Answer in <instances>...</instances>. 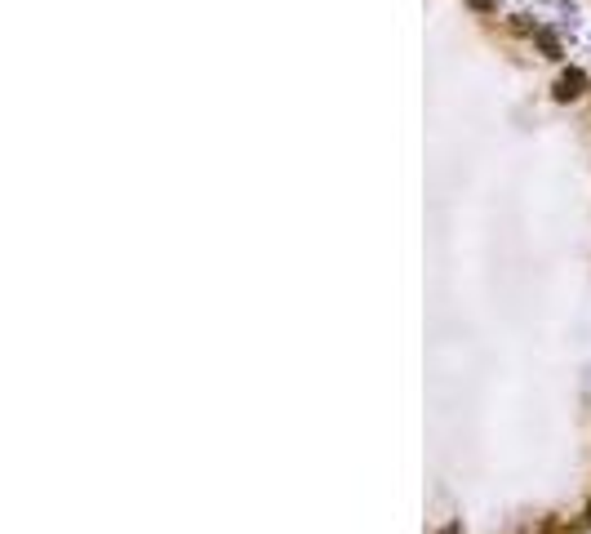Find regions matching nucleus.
<instances>
[{
    "label": "nucleus",
    "instance_id": "obj_3",
    "mask_svg": "<svg viewBox=\"0 0 591 534\" xmlns=\"http://www.w3.org/2000/svg\"><path fill=\"white\" fill-rule=\"evenodd\" d=\"M507 27H512L516 36H538V23H529L525 13H512V18H507Z\"/></svg>",
    "mask_w": 591,
    "mask_h": 534
},
{
    "label": "nucleus",
    "instance_id": "obj_1",
    "mask_svg": "<svg viewBox=\"0 0 591 534\" xmlns=\"http://www.w3.org/2000/svg\"><path fill=\"white\" fill-rule=\"evenodd\" d=\"M587 94V72L582 67H569V72L556 76V85H551V98L556 103H578V98Z\"/></svg>",
    "mask_w": 591,
    "mask_h": 534
},
{
    "label": "nucleus",
    "instance_id": "obj_2",
    "mask_svg": "<svg viewBox=\"0 0 591 534\" xmlns=\"http://www.w3.org/2000/svg\"><path fill=\"white\" fill-rule=\"evenodd\" d=\"M534 40H538V49H543V58H551V62H560V58H565V45L556 40L551 31H543V27H538V36H534Z\"/></svg>",
    "mask_w": 591,
    "mask_h": 534
},
{
    "label": "nucleus",
    "instance_id": "obj_5",
    "mask_svg": "<svg viewBox=\"0 0 591 534\" xmlns=\"http://www.w3.org/2000/svg\"><path fill=\"white\" fill-rule=\"evenodd\" d=\"M436 534H463V525H458V521H449V525H441Z\"/></svg>",
    "mask_w": 591,
    "mask_h": 534
},
{
    "label": "nucleus",
    "instance_id": "obj_4",
    "mask_svg": "<svg viewBox=\"0 0 591 534\" xmlns=\"http://www.w3.org/2000/svg\"><path fill=\"white\" fill-rule=\"evenodd\" d=\"M467 5L476 9V13H494V9H498V0H467Z\"/></svg>",
    "mask_w": 591,
    "mask_h": 534
}]
</instances>
